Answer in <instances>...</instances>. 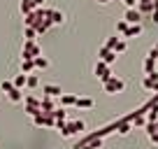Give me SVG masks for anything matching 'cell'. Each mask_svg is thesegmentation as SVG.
<instances>
[{
	"label": "cell",
	"mask_w": 158,
	"mask_h": 149,
	"mask_svg": "<svg viewBox=\"0 0 158 149\" xmlns=\"http://www.w3.org/2000/svg\"><path fill=\"white\" fill-rule=\"evenodd\" d=\"M37 56H42L37 40H23V49H21V61H35Z\"/></svg>",
	"instance_id": "obj_1"
},
{
	"label": "cell",
	"mask_w": 158,
	"mask_h": 149,
	"mask_svg": "<svg viewBox=\"0 0 158 149\" xmlns=\"http://www.w3.org/2000/svg\"><path fill=\"white\" fill-rule=\"evenodd\" d=\"M102 89H105V93H109V96L121 93V91L126 89V82L121 79V77H116V74H112L107 82H102Z\"/></svg>",
	"instance_id": "obj_2"
},
{
	"label": "cell",
	"mask_w": 158,
	"mask_h": 149,
	"mask_svg": "<svg viewBox=\"0 0 158 149\" xmlns=\"http://www.w3.org/2000/svg\"><path fill=\"white\" fill-rule=\"evenodd\" d=\"M23 112L33 119L35 114H40L42 112V107H40V98H35V96H23Z\"/></svg>",
	"instance_id": "obj_3"
},
{
	"label": "cell",
	"mask_w": 158,
	"mask_h": 149,
	"mask_svg": "<svg viewBox=\"0 0 158 149\" xmlns=\"http://www.w3.org/2000/svg\"><path fill=\"white\" fill-rule=\"evenodd\" d=\"M33 124L37 126V128H40V126H44V128H56V119H54L51 112H40V114H35Z\"/></svg>",
	"instance_id": "obj_4"
},
{
	"label": "cell",
	"mask_w": 158,
	"mask_h": 149,
	"mask_svg": "<svg viewBox=\"0 0 158 149\" xmlns=\"http://www.w3.org/2000/svg\"><path fill=\"white\" fill-rule=\"evenodd\" d=\"M42 2H44V0H21V2H19V10H21V14H23V16H28L30 12L40 10Z\"/></svg>",
	"instance_id": "obj_5"
},
{
	"label": "cell",
	"mask_w": 158,
	"mask_h": 149,
	"mask_svg": "<svg viewBox=\"0 0 158 149\" xmlns=\"http://www.w3.org/2000/svg\"><path fill=\"white\" fill-rule=\"evenodd\" d=\"M116 58H118V54H116V51L107 49V47H100V49H98V61H102V63L112 65V63H114Z\"/></svg>",
	"instance_id": "obj_6"
},
{
	"label": "cell",
	"mask_w": 158,
	"mask_h": 149,
	"mask_svg": "<svg viewBox=\"0 0 158 149\" xmlns=\"http://www.w3.org/2000/svg\"><path fill=\"white\" fill-rule=\"evenodd\" d=\"M93 72H95V77H100L102 82H107L109 77H112V70H109V65H107V63H102V61H98V63H95Z\"/></svg>",
	"instance_id": "obj_7"
},
{
	"label": "cell",
	"mask_w": 158,
	"mask_h": 149,
	"mask_svg": "<svg viewBox=\"0 0 158 149\" xmlns=\"http://www.w3.org/2000/svg\"><path fill=\"white\" fill-rule=\"evenodd\" d=\"M156 63H158V56H156V51H153V49H149L147 58H144V72H147V74L156 72Z\"/></svg>",
	"instance_id": "obj_8"
},
{
	"label": "cell",
	"mask_w": 158,
	"mask_h": 149,
	"mask_svg": "<svg viewBox=\"0 0 158 149\" xmlns=\"http://www.w3.org/2000/svg\"><path fill=\"white\" fill-rule=\"evenodd\" d=\"M42 93L49 96V98H60V96H63V91H60L58 84H44V86H42Z\"/></svg>",
	"instance_id": "obj_9"
},
{
	"label": "cell",
	"mask_w": 158,
	"mask_h": 149,
	"mask_svg": "<svg viewBox=\"0 0 158 149\" xmlns=\"http://www.w3.org/2000/svg\"><path fill=\"white\" fill-rule=\"evenodd\" d=\"M51 114H54V119H56V128H60V126L68 124V112H65L63 107H56Z\"/></svg>",
	"instance_id": "obj_10"
},
{
	"label": "cell",
	"mask_w": 158,
	"mask_h": 149,
	"mask_svg": "<svg viewBox=\"0 0 158 149\" xmlns=\"http://www.w3.org/2000/svg\"><path fill=\"white\" fill-rule=\"evenodd\" d=\"M123 19L128 21L130 26H135V23H139V21H142V14H139L137 7H133V10H126V16H123Z\"/></svg>",
	"instance_id": "obj_11"
},
{
	"label": "cell",
	"mask_w": 158,
	"mask_h": 149,
	"mask_svg": "<svg viewBox=\"0 0 158 149\" xmlns=\"http://www.w3.org/2000/svg\"><path fill=\"white\" fill-rule=\"evenodd\" d=\"M40 107H42V112H54L58 105L54 103V98H49V96H42V100H40Z\"/></svg>",
	"instance_id": "obj_12"
},
{
	"label": "cell",
	"mask_w": 158,
	"mask_h": 149,
	"mask_svg": "<svg viewBox=\"0 0 158 149\" xmlns=\"http://www.w3.org/2000/svg\"><path fill=\"white\" fill-rule=\"evenodd\" d=\"M51 26H54V23H51V21H49V19H37V23H35V26H33V28H35V30H37V35H44V33H47V30H49V28H51Z\"/></svg>",
	"instance_id": "obj_13"
},
{
	"label": "cell",
	"mask_w": 158,
	"mask_h": 149,
	"mask_svg": "<svg viewBox=\"0 0 158 149\" xmlns=\"http://www.w3.org/2000/svg\"><path fill=\"white\" fill-rule=\"evenodd\" d=\"M49 21H51L54 26H60V23L65 21V14H63L60 10H49Z\"/></svg>",
	"instance_id": "obj_14"
},
{
	"label": "cell",
	"mask_w": 158,
	"mask_h": 149,
	"mask_svg": "<svg viewBox=\"0 0 158 149\" xmlns=\"http://www.w3.org/2000/svg\"><path fill=\"white\" fill-rule=\"evenodd\" d=\"M156 82H158V70L144 77V79H142V86H144V89H149V91H153V84H156Z\"/></svg>",
	"instance_id": "obj_15"
},
{
	"label": "cell",
	"mask_w": 158,
	"mask_h": 149,
	"mask_svg": "<svg viewBox=\"0 0 158 149\" xmlns=\"http://www.w3.org/2000/svg\"><path fill=\"white\" fill-rule=\"evenodd\" d=\"M12 84H14V89L23 91V86L28 84V74H23V72H21V74H16L14 79H12Z\"/></svg>",
	"instance_id": "obj_16"
},
{
	"label": "cell",
	"mask_w": 158,
	"mask_h": 149,
	"mask_svg": "<svg viewBox=\"0 0 158 149\" xmlns=\"http://www.w3.org/2000/svg\"><path fill=\"white\" fill-rule=\"evenodd\" d=\"M130 130H133V124H130L128 119H126V121H118V124H116V133H118V135H128Z\"/></svg>",
	"instance_id": "obj_17"
},
{
	"label": "cell",
	"mask_w": 158,
	"mask_h": 149,
	"mask_svg": "<svg viewBox=\"0 0 158 149\" xmlns=\"http://www.w3.org/2000/svg\"><path fill=\"white\" fill-rule=\"evenodd\" d=\"M70 105H77V96L63 93V96H60V107H70Z\"/></svg>",
	"instance_id": "obj_18"
},
{
	"label": "cell",
	"mask_w": 158,
	"mask_h": 149,
	"mask_svg": "<svg viewBox=\"0 0 158 149\" xmlns=\"http://www.w3.org/2000/svg\"><path fill=\"white\" fill-rule=\"evenodd\" d=\"M137 35H142V26H139V23L128 26V30H126V35H123V40H126V37H137Z\"/></svg>",
	"instance_id": "obj_19"
},
{
	"label": "cell",
	"mask_w": 158,
	"mask_h": 149,
	"mask_svg": "<svg viewBox=\"0 0 158 149\" xmlns=\"http://www.w3.org/2000/svg\"><path fill=\"white\" fill-rule=\"evenodd\" d=\"M40 35H37V30L33 28V26H23V40H37Z\"/></svg>",
	"instance_id": "obj_20"
},
{
	"label": "cell",
	"mask_w": 158,
	"mask_h": 149,
	"mask_svg": "<svg viewBox=\"0 0 158 149\" xmlns=\"http://www.w3.org/2000/svg\"><path fill=\"white\" fill-rule=\"evenodd\" d=\"M7 98H10L12 103H23V91L14 89V91H10V93H7Z\"/></svg>",
	"instance_id": "obj_21"
},
{
	"label": "cell",
	"mask_w": 158,
	"mask_h": 149,
	"mask_svg": "<svg viewBox=\"0 0 158 149\" xmlns=\"http://www.w3.org/2000/svg\"><path fill=\"white\" fill-rule=\"evenodd\" d=\"M68 124H70V128L74 130V135H77V133H81V130H86V124H84L81 119H77V121H68Z\"/></svg>",
	"instance_id": "obj_22"
},
{
	"label": "cell",
	"mask_w": 158,
	"mask_h": 149,
	"mask_svg": "<svg viewBox=\"0 0 158 149\" xmlns=\"http://www.w3.org/2000/svg\"><path fill=\"white\" fill-rule=\"evenodd\" d=\"M21 72L23 74H33L35 72V63L33 61H21Z\"/></svg>",
	"instance_id": "obj_23"
},
{
	"label": "cell",
	"mask_w": 158,
	"mask_h": 149,
	"mask_svg": "<svg viewBox=\"0 0 158 149\" xmlns=\"http://www.w3.org/2000/svg\"><path fill=\"white\" fill-rule=\"evenodd\" d=\"M33 63H35V70H47V68H49V61H47L44 56H37Z\"/></svg>",
	"instance_id": "obj_24"
},
{
	"label": "cell",
	"mask_w": 158,
	"mask_h": 149,
	"mask_svg": "<svg viewBox=\"0 0 158 149\" xmlns=\"http://www.w3.org/2000/svg\"><path fill=\"white\" fill-rule=\"evenodd\" d=\"M77 107L91 109V107H93V98H77Z\"/></svg>",
	"instance_id": "obj_25"
},
{
	"label": "cell",
	"mask_w": 158,
	"mask_h": 149,
	"mask_svg": "<svg viewBox=\"0 0 158 149\" xmlns=\"http://www.w3.org/2000/svg\"><path fill=\"white\" fill-rule=\"evenodd\" d=\"M128 21H126V19H121V21H116V33H121V37H123V35H126V30H128Z\"/></svg>",
	"instance_id": "obj_26"
},
{
	"label": "cell",
	"mask_w": 158,
	"mask_h": 149,
	"mask_svg": "<svg viewBox=\"0 0 158 149\" xmlns=\"http://www.w3.org/2000/svg\"><path fill=\"white\" fill-rule=\"evenodd\" d=\"M126 49H128V42H126L123 37H118V42H116V47H114V51H116V54H123Z\"/></svg>",
	"instance_id": "obj_27"
},
{
	"label": "cell",
	"mask_w": 158,
	"mask_h": 149,
	"mask_svg": "<svg viewBox=\"0 0 158 149\" xmlns=\"http://www.w3.org/2000/svg\"><path fill=\"white\" fill-rule=\"evenodd\" d=\"M26 86H28V89H37L40 86V77L37 74H28V84Z\"/></svg>",
	"instance_id": "obj_28"
},
{
	"label": "cell",
	"mask_w": 158,
	"mask_h": 149,
	"mask_svg": "<svg viewBox=\"0 0 158 149\" xmlns=\"http://www.w3.org/2000/svg\"><path fill=\"white\" fill-rule=\"evenodd\" d=\"M58 133L63 135V138H72V135H74V130L70 128V124H65V126H60V128H58Z\"/></svg>",
	"instance_id": "obj_29"
},
{
	"label": "cell",
	"mask_w": 158,
	"mask_h": 149,
	"mask_svg": "<svg viewBox=\"0 0 158 149\" xmlns=\"http://www.w3.org/2000/svg\"><path fill=\"white\" fill-rule=\"evenodd\" d=\"M147 135H149V138H151V135H158V121L147 124Z\"/></svg>",
	"instance_id": "obj_30"
},
{
	"label": "cell",
	"mask_w": 158,
	"mask_h": 149,
	"mask_svg": "<svg viewBox=\"0 0 158 149\" xmlns=\"http://www.w3.org/2000/svg\"><path fill=\"white\" fill-rule=\"evenodd\" d=\"M116 42H118V37H116V35H114V37H109V40L105 42V47H107V49H112V51H114V47H116Z\"/></svg>",
	"instance_id": "obj_31"
},
{
	"label": "cell",
	"mask_w": 158,
	"mask_h": 149,
	"mask_svg": "<svg viewBox=\"0 0 158 149\" xmlns=\"http://www.w3.org/2000/svg\"><path fill=\"white\" fill-rule=\"evenodd\" d=\"M2 91H5V93L14 91V84H12V79H5V82H2Z\"/></svg>",
	"instance_id": "obj_32"
},
{
	"label": "cell",
	"mask_w": 158,
	"mask_h": 149,
	"mask_svg": "<svg viewBox=\"0 0 158 149\" xmlns=\"http://www.w3.org/2000/svg\"><path fill=\"white\" fill-rule=\"evenodd\" d=\"M123 5L128 7V10H133V7H137V0H123Z\"/></svg>",
	"instance_id": "obj_33"
},
{
	"label": "cell",
	"mask_w": 158,
	"mask_h": 149,
	"mask_svg": "<svg viewBox=\"0 0 158 149\" xmlns=\"http://www.w3.org/2000/svg\"><path fill=\"white\" fill-rule=\"evenodd\" d=\"M151 21H153V23H158V10L151 12Z\"/></svg>",
	"instance_id": "obj_34"
},
{
	"label": "cell",
	"mask_w": 158,
	"mask_h": 149,
	"mask_svg": "<svg viewBox=\"0 0 158 149\" xmlns=\"http://www.w3.org/2000/svg\"><path fill=\"white\" fill-rule=\"evenodd\" d=\"M149 140H151L153 144H158V135H151V138H149Z\"/></svg>",
	"instance_id": "obj_35"
},
{
	"label": "cell",
	"mask_w": 158,
	"mask_h": 149,
	"mask_svg": "<svg viewBox=\"0 0 158 149\" xmlns=\"http://www.w3.org/2000/svg\"><path fill=\"white\" fill-rule=\"evenodd\" d=\"M151 49H153V51H156V56H158V42H156V45H153V47H151Z\"/></svg>",
	"instance_id": "obj_36"
},
{
	"label": "cell",
	"mask_w": 158,
	"mask_h": 149,
	"mask_svg": "<svg viewBox=\"0 0 158 149\" xmlns=\"http://www.w3.org/2000/svg\"><path fill=\"white\" fill-rule=\"evenodd\" d=\"M98 2H102V5H107V2H109V0H98Z\"/></svg>",
	"instance_id": "obj_37"
}]
</instances>
